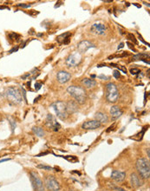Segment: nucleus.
Segmentation results:
<instances>
[{
    "instance_id": "nucleus-42",
    "label": "nucleus",
    "mask_w": 150,
    "mask_h": 191,
    "mask_svg": "<svg viewBox=\"0 0 150 191\" xmlns=\"http://www.w3.org/2000/svg\"><path fill=\"white\" fill-rule=\"evenodd\" d=\"M147 153H148V156L150 157V151H149V148H147Z\"/></svg>"
},
{
    "instance_id": "nucleus-22",
    "label": "nucleus",
    "mask_w": 150,
    "mask_h": 191,
    "mask_svg": "<svg viewBox=\"0 0 150 191\" xmlns=\"http://www.w3.org/2000/svg\"><path fill=\"white\" fill-rule=\"evenodd\" d=\"M32 131L34 132L37 136H38V137H40L44 136V131H43V129L40 128V127H33Z\"/></svg>"
},
{
    "instance_id": "nucleus-7",
    "label": "nucleus",
    "mask_w": 150,
    "mask_h": 191,
    "mask_svg": "<svg viewBox=\"0 0 150 191\" xmlns=\"http://www.w3.org/2000/svg\"><path fill=\"white\" fill-rule=\"evenodd\" d=\"M44 185L50 191H58L60 190L59 183L53 176H48L45 177Z\"/></svg>"
},
{
    "instance_id": "nucleus-14",
    "label": "nucleus",
    "mask_w": 150,
    "mask_h": 191,
    "mask_svg": "<svg viewBox=\"0 0 150 191\" xmlns=\"http://www.w3.org/2000/svg\"><path fill=\"white\" fill-rule=\"evenodd\" d=\"M101 127V123L96 120H91V121H87L82 123V128L83 130H96Z\"/></svg>"
},
{
    "instance_id": "nucleus-24",
    "label": "nucleus",
    "mask_w": 150,
    "mask_h": 191,
    "mask_svg": "<svg viewBox=\"0 0 150 191\" xmlns=\"http://www.w3.org/2000/svg\"><path fill=\"white\" fill-rule=\"evenodd\" d=\"M110 66H113V67H115V68H117L118 70H121V71L123 72V73H127V69L125 68L124 66H121V65H119V64H116V63H111Z\"/></svg>"
},
{
    "instance_id": "nucleus-38",
    "label": "nucleus",
    "mask_w": 150,
    "mask_h": 191,
    "mask_svg": "<svg viewBox=\"0 0 150 191\" xmlns=\"http://www.w3.org/2000/svg\"><path fill=\"white\" fill-rule=\"evenodd\" d=\"M10 158H5V159H1L0 160V163L1 162H6V161H10Z\"/></svg>"
},
{
    "instance_id": "nucleus-37",
    "label": "nucleus",
    "mask_w": 150,
    "mask_h": 191,
    "mask_svg": "<svg viewBox=\"0 0 150 191\" xmlns=\"http://www.w3.org/2000/svg\"><path fill=\"white\" fill-rule=\"evenodd\" d=\"M128 47H129V48H130V49H132V50H134V51H135V52H136V50H135V49H134V47H132V45H131V44L128 43Z\"/></svg>"
},
{
    "instance_id": "nucleus-6",
    "label": "nucleus",
    "mask_w": 150,
    "mask_h": 191,
    "mask_svg": "<svg viewBox=\"0 0 150 191\" xmlns=\"http://www.w3.org/2000/svg\"><path fill=\"white\" fill-rule=\"evenodd\" d=\"M30 175H31V183H32V186L34 188L35 191H45L44 183L42 182V180L40 179L38 175L36 172H34V171H31Z\"/></svg>"
},
{
    "instance_id": "nucleus-19",
    "label": "nucleus",
    "mask_w": 150,
    "mask_h": 191,
    "mask_svg": "<svg viewBox=\"0 0 150 191\" xmlns=\"http://www.w3.org/2000/svg\"><path fill=\"white\" fill-rule=\"evenodd\" d=\"M96 120L102 124V123H106L109 122V116L106 114H104L103 112H97L95 116Z\"/></svg>"
},
{
    "instance_id": "nucleus-1",
    "label": "nucleus",
    "mask_w": 150,
    "mask_h": 191,
    "mask_svg": "<svg viewBox=\"0 0 150 191\" xmlns=\"http://www.w3.org/2000/svg\"><path fill=\"white\" fill-rule=\"evenodd\" d=\"M67 92L70 94V96H71L75 100V102H78L79 104H83L86 102L87 93H86V91L84 90V88L81 87V86H69L67 88Z\"/></svg>"
},
{
    "instance_id": "nucleus-23",
    "label": "nucleus",
    "mask_w": 150,
    "mask_h": 191,
    "mask_svg": "<svg viewBox=\"0 0 150 191\" xmlns=\"http://www.w3.org/2000/svg\"><path fill=\"white\" fill-rule=\"evenodd\" d=\"M61 157H63V158H65L67 161H69V162H78V159H77V157L74 156V155H68V156H61Z\"/></svg>"
},
{
    "instance_id": "nucleus-2",
    "label": "nucleus",
    "mask_w": 150,
    "mask_h": 191,
    "mask_svg": "<svg viewBox=\"0 0 150 191\" xmlns=\"http://www.w3.org/2000/svg\"><path fill=\"white\" fill-rule=\"evenodd\" d=\"M136 169L142 179H149L150 176V164L147 158H139L136 162Z\"/></svg>"
},
{
    "instance_id": "nucleus-34",
    "label": "nucleus",
    "mask_w": 150,
    "mask_h": 191,
    "mask_svg": "<svg viewBox=\"0 0 150 191\" xmlns=\"http://www.w3.org/2000/svg\"><path fill=\"white\" fill-rule=\"evenodd\" d=\"M98 78L102 79V80H108V79H109V77H106V76H104V75H100V76H98Z\"/></svg>"
},
{
    "instance_id": "nucleus-28",
    "label": "nucleus",
    "mask_w": 150,
    "mask_h": 191,
    "mask_svg": "<svg viewBox=\"0 0 150 191\" xmlns=\"http://www.w3.org/2000/svg\"><path fill=\"white\" fill-rule=\"evenodd\" d=\"M130 73H131L132 75H136V74L138 73H141V70L137 68H132L130 69Z\"/></svg>"
},
{
    "instance_id": "nucleus-4",
    "label": "nucleus",
    "mask_w": 150,
    "mask_h": 191,
    "mask_svg": "<svg viewBox=\"0 0 150 191\" xmlns=\"http://www.w3.org/2000/svg\"><path fill=\"white\" fill-rule=\"evenodd\" d=\"M3 96H4L10 102L16 104L20 103L23 101V97L20 91L16 87H10L8 88V89H6V91L3 93Z\"/></svg>"
},
{
    "instance_id": "nucleus-40",
    "label": "nucleus",
    "mask_w": 150,
    "mask_h": 191,
    "mask_svg": "<svg viewBox=\"0 0 150 191\" xmlns=\"http://www.w3.org/2000/svg\"><path fill=\"white\" fill-rule=\"evenodd\" d=\"M30 76H31V74H26V75H24V76H23V77H21V78H22V79H25L26 78V77H30Z\"/></svg>"
},
{
    "instance_id": "nucleus-27",
    "label": "nucleus",
    "mask_w": 150,
    "mask_h": 191,
    "mask_svg": "<svg viewBox=\"0 0 150 191\" xmlns=\"http://www.w3.org/2000/svg\"><path fill=\"white\" fill-rule=\"evenodd\" d=\"M128 39L130 40V41H132L134 44H135V45H137V40L136 38H135V37L134 36V34H132V33H128Z\"/></svg>"
},
{
    "instance_id": "nucleus-26",
    "label": "nucleus",
    "mask_w": 150,
    "mask_h": 191,
    "mask_svg": "<svg viewBox=\"0 0 150 191\" xmlns=\"http://www.w3.org/2000/svg\"><path fill=\"white\" fill-rule=\"evenodd\" d=\"M9 38H10V39L12 40H16V41H18L19 38H21L20 35L17 34V33H10V35H9Z\"/></svg>"
},
{
    "instance_id": "nucleus-10",
    "label": "nucleus",
    "mask_w": 150,
    "mask_h": 191,
    "mask_svg": "<svg viewBox=\"0 0 150 191\" xmlns=\"http://www.w3.org/2000/svg\"><path fill=\"white\" fill-rule=\"evenodd\" d=\"M90 31L96 35H104L106 32V26L102 23H95L91 25Z\"/></svg>"
},
{
    "instance_id": "nucleus-46",
    "label": "nucleus",
    "mask_w": 150,
    "mask_h": 191,
    "mask_svg": "<svg viewBox=\"0 0 150 191\" xmlns=\"http://www.w3.org/2000/svg\"><path fill=\"white\" fill-rule=\"evenodd\" d=\"M91 77H92V78H94V77H96V76H95V75H92V76H91Z\"/></svg>"
},
{
    "instance_id": "nucleus-17",
    "label": "nucleus",
    "mask_w": 150,
    "mask_h": 191,
    "mask_svg": "<svg viewBox=\"0 0 150 191\" xmlns=\"http://www.w3.org/2000/svg\"><path fill=\"white\" fill-rule=\"evenodd\" d=\"M109 112H110V115H111V116H112L113 120H115V119H117V118H119L123 113L122 110L121 109V108H119L118 106H115V105L111 107Z\"/></svg>"
},
{
    "instance_id": "nucleus-8",
    "label": "nucleus",
    "mask_w": 150,
    "mask_h": 191,
    "mask_svg": "<svg viewBox=\"0 0 150 191\" xmlns=\"http://www.w3.org/2000/svg\"><path fill=\"white\" fill-rule=\"evenodd\" d=\"M82 61V55L79 52H74L70 54L66 59V65L68 67H75Z\"/></svg>"
},
{
    "instance_id": "nucleus-21",
    "label": "nucleus",
    "mask_w": 150,
    "mask_h": 191,
    "mask_svg": "<svg viewBox=\"0 0 150 191\" xmlns=\"http://www.w3.org/2000/svg\"><path fill=\"white\" fill-rule=\"evenodd\" d=\"M146 57L149 58V55L146 54V53H139V54H136V55H135V56H133L132 60H133V61H136V60H141V61H142V60L145 59Z\"/></svg>"
},
{
    "instance_id": "nucleus-25",
    "label": "nucleus",
    "mask_w": 150,
    "mask_h": 191,
    "mask_svg": "<svg viewBox=\"0 0 150 191\" xmlns=\"http://www.w3.org/2000/svg\"><path fill=\"white\" fill-rule=\"evenodd\" d=\"M37 168H38V169H43V170H53V169H54L52 167H50V166H47V165H43V164H38V165H37Z\"/></svg>"
},
{
    "instance_id": "nucleus-44",
    "label": "nucleus",
    "mask_w": 150,
    "mask_h": 191,
    "mask_svg": "<svg viewBox=\"0 0 150 191\" xmlns=\"http://www.w3.org/2000/svg\"><path fill=\"white\" fill-rule=\"evenodd\" d=\"M104 2H106V3H111V0H106V1H104Z\"/></svg>"
},
{
    "instance_id": "nucleus-32",
    "label": "nucleus",
    "mask_w": 150,
    "mask_h": 191,
    "mask_svg": "<svg viewBox=\"0 0 150 191\" xmlns=\"http://www.w3.org/2000/svg\"><path fill=\"white\" fill-rule=\"evenodd\" d=\"M113 189H114V190H116V191H127V190H125L124 189L121 188V187H117V186L113 187Z\"/></svg>"
},
{
    "instance_id": "nucleus-12",
    "label": "nucleus",
    "mask_w": 150,
    "mask_h": 191,
    "mask_svg": "<svg viewBox=\"0 0 150 191\" xmlns=\"http://www.w3.org/2000/svg\"><path fill=\"white\" fill-rule=\"evenodd\" d=\"M130 182H131V184L134 188H138V187H141L144 184L143 179L136 173H133L130 175Z\"/></svg>"
},
{
    "instance_id": "nucleus-16",
    "label": "nucleus",
    "mask_w": 150,
    "mask_h": 191,
    "mask_svg": "<svg viewBox=\"0 0 150 191\" xmlns=\"http://www.w3.org/2000/svg\"><path fill=\"white\" fill-rule=\"evenodd\" d=\"M70 32H65V33H63V34L59 35V36L56 38V41H57L58 44L62 45H68L69 43L70 42Z\"/></svg>"
},
{
    "instance_id": "nucleus-20",
    "label": "nucleus",
    "mask_w": 150,
    "mask_h": 191,
    "mask_svg": "<svg viewBox=\"0 0 150 191\" xmlns=\"http://www.w3.org/2000/svg\"><path fill=\"white\" fill-rule=\"evenodd\" d=\"M82 84L85 86L88 89H91V88H94L96 85V81L94 79H89V78H84L82 81Z\"/></svg>"
},
{
    "instance_id": "nucleus-13",
    "label": "nucleus",
    "mask_w": 150,
    "mask_h": 191,
    "mask_svg": "<svg viewBox=\"0 0 150 191\" xmlns=\"http://www.w3.org/2000/svg\"><path fill=\"white\" fill-rule=\"evenodd\" d=\"M70 77H71L70 73L64 71V70H61V71H59L56 74V78H57L58 82L60 84H66V83H68L70 80Z\"/></svg>"
},
{
    "instance_id": "nucleus-5",
    "label": "nucleus",
    "mask_w": 150,
    "mask_h": 191,
    "mask_svg": "<svg viewBox=\"0 0 150 191\" xmlns=\"http://www.w3.org/2000/svg\"><path fill=\"white\" fill-rule=\"evenodd\" d=\"M51 107L54 109L55 112L59 119L65 120L68 117V112L66 109V103L62 101H56V102L51 104Z\"/></svg>"
},
{
    "instance_id": "nucleus-45",
    "label": "nucleus",
    "mask_w": 150,
    "mask_h": 191,
    "mask_svg": "<svg viewBox=\"0 0 150 191\" xmlns=\"http://www.w3.org/2000/svg\"><path fill=\"white\" fill-rule=\"evenodd\" d=\"M43 36V34L42 33H39V34H38V37H42Z\"/></svg>"
},
{
    "instance_id": "nucleus-30",
    "label": "nucleus",
    "mask_w": 150,
    "mask_h": 191,
    "mask_svg": "<svg viewBox=\"0 0 150 191\" xmlns=\"http://www.w3.org/2000/svg\"><path fill=\"white\" fill-rule=\"evenodd\" d=\"M113 75H114V77H115V78H119V77H121V74H120L119 70H114V73H113Z\"/></svg>"
},
{
    "instance_id": "nucleus-36",
    "label": "nucleus",
    "mask_w": 150,
    "mask_h": 191,
    "mask_svg": "<svg viewBox=\"0 0 150 191\" xmlns=\"http://www.w3.org/2000/svg\"><path fill=\"white\" fill-rule=\"evenodd\" d=\"M22 92H23V96H24V99H25V101H26L27 100V99H26V91H25V90H24V88H22ZM26 102H27V101H26Z\"/></svg>"
},
{
    "instance_id": "nucleus-41",
    "label": "nucleus",
    "mask_w": 150,
    "mask_h": 191,
    "mask_svg": "<svg viewBox=\"0 0 150 191\" xmlns=\"http://www.w3.org/2000/svg\"><path fill=\"white\" fill-rule=\"evenodd\" d=\"M41 98V96H38L37 98H35V100H34V102H38V99H40Z\"/></svg>"
},
{
    "instance_id": "nucleus-18",
    "label": "nucleus",
    "mask_w": 150,
    "mask_h": 191,
    "mask_svg": "<svg viewBox=\"0 0 150 191\" xmlns=\"http://www.w3.org/2000/svg\"><path fill=\"white\" fill-rule=\"evenodd\" d=\"M66 109L68 114H73V113L76 112L78 107H77V103L73 101H70L68 103H66Z\"/></svg>"
},
{
    "instance_id": "nucleus-39",
    "label": "nucleus",
    "mask_w": 150,
    "mask_h": 191,
    "mask_svg": "<svg viewBox=\"0 0 150 191\" xmlns=\"http://www.w3.org/2000/svg\"><path fill=\"white\" fill-rule=\"evenodd\" d=\"M123 47H124V44H123V43H121V44L119 45V46H118L117 49H121V48H123Z\"/></svg>"
},
{
    "instance_id": "nucleus-31",
    "label": "nucleus",
    "mask_w": 150,
    "mask_h": 191,
    "mask_svg": "<svg viewBox=\"0 0 150 191\" xmlns=\"http://www.w3.org/2000/svg\"><path fill=\"white\" fill-rule=\"evenodd\" d=\"M17 7H22V8H30L31 5L25 4V3H18V4H17Z\"/></svg>"
},
{
    "instance_id": "nucleus-11",
    "label": "nucleus",
    "mask_w": 150,
    "mask_h": 191,
    "mask_svg": "<svg viewBox=\"0 0 150 191\" xmlns=\"http://www.w3.org/2000/svg\"><path fill=\"white\" fill-rule=\"evenodd\" d=\"M90 48H96V45L91 44L89 41L87 40H83V41H81L80 43L77 45V49H78L79 53H85Z\"/></svg>"
},
{
    "instance_id": "nucleus-33",
    "label": "nucleus",
    "mask_w": 150,
    "mask_h": 191,
    "mask_svg": "<svg viewBox=\"0 0 150 191\" xmlns=\"http://www.w3.org/2000/svg\"><path fill=\"white\" fill-rule=\"evenodd\" d=\"M10 125H11V130H12V131H14V130H15V128H16V123H15L14 121H10Z\"/></svg>"
},
{
    "instance_id": "nucleus-43",
    "label": "nucleus",
    "mask_w": 150,
    "mask_h": 191,
    "mask_svg": "<svg viewBox=\"0 0 150 191\" xmlns=\"http://www.w3.org/2000/svg\"><path fill=\"white\" fill-rule=\"evenodd\" d=\"M0 9H8V10H9L10 8H9V7H7V6H0Z\"/></svg>"
},
{
    "instance_id": "nucleus-35",
    "label": "nucleus",
    "mask_w": 150,
    "mask_h": 191,
    "mask_svg": "<svg viewBox=\"0 0 150 191\" xmlns=\"http://www.w3.org/2000/svg\"><path fill=\"white\" fill-rule=\"evenodd\" d=\"M17 49H18V46L13 47V48H12L11 49H10V51H9V53H10H10H13V52H15V51H17Z\"/></svg>"
},
{
    "instance_id": "nucleus-9",
    "label": "nucleus",
    "mask_w": 150,
    "mask_h": 191,
    "mask_svg": "<svg viewBox=\"0 0 150 191\" xmlns=\"http://www.w3.org/2000/svg\"><path fill=\"white\" fill-rule=\"evenodd\" d=\"M45 123H46L47 127H49L50 129H52L54 131H57L61 128V125L56 122V117L51 114H48L46 120H45Z\"/></svg>"
},
{
    "instance_id": "nucleus-29",
    "label": "nucleus",
    "mask_w": 150,
    "mask_h": 191,
    "mask_svg": "<svg viewBox=\"0 0 150 191\" xmlns=\"http://www.w3.org/2000/svg\"><path fill=\"white\" fill-rule=\"evenodd\" d=\"M42 87V84H40V83H36L35 84V90H36V91H38L40 89H41Z\"/></svg>"
},
{
    "instance_id": "nucleus-15",
    "label": "nucleus",
    "mask_w": 150,
    "mask_h": 191,
    "mask_svg": "<svg viewBox=\"0 0 150 191\" xmlns=\"http://www.w3.org/2000/svg\"><path fill=\"white\" fill-rule=\"evenodd\" d=\"M126 177V173L123 171H119V170H113L111 173V178L113 180H114L117 183H121L123 182Z\"/></svg>"
},
{
    "instance_id": "nucleus-3",
    "label": "nucleus",
    "mask_w": 150,
    "mask_h": 191,
    "mask_svg": "<svg viewBox=\"0 0 150 191\" xmlns=\"http://www.w3.org/2000/svg\"><path fill=\"white\" fill-rule=\"evenodd\" d=\"M105 90V96L108 102H111V103H114L117 102L119 99V91H118L117 86L113 83H109L106 84Z\"/></svg>"
}]
</instances>
